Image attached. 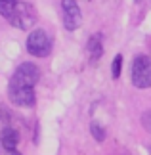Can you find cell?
<instances>
[{
  "label": "cell",
  "mask_w": 151,
  "mask_h": 155,
  "mask_svg": "<svg viewBox=\"0 0 151 155\" xmlns=\"http://www.w3.org/2000/svg\"><path fill=\"white\" fill-rule=\"evenodd\" d=\"M17 0H0V14H2L4 17H8L11 14V10H14Z\"/></svg>",
  "instance_id": "obj_10"
},
{
  "label": "cell",
  "mask_w": 151,
  "mask_h": 155,
  "mask_svg": "<svg viewBox=\"0 0 151 155\" xmlns=\"http://www.w3.org/2000/svg\"><path fill=\"white\" fill-rule=\"evenodd\" d=\"M2 146L6 147L8 151H14L15 147H17V144H19V134L15 132V128H10V127H6L4 130H2Z\"/></svg>",
  "instance_id": "obj_8"
},
{
  "label": "cell",
  "mask_w": 151,
  "mask_h": 155,
  "mask_svg": "<svg viewBox=\"0 0 151 155\" xmlns=\"http://www.w3.org/2000/svg\"><path fill=\"white\" fill-rule=\"evenodd\" d=\"M27 52L37 58H46L52 52V38L48 37L46 31L42 29H34L27 37Z\"/></svg>",
  "instance_id": "obj_3"
},
{
  "label": "cell",
  "mask_w": 151,
  "mask_h": 155,
  "mask_svg": "<svg viewBox=\"0 0 151 155\" xmlns=\"http://www.w3.org/2000/svg\"><path fill=\"white\" fill-rule=\"evenodd\" d=\"M86 52H88V58H90L92 63H96L101 58V54H103V38H101L100 33H96V35H92V37L88 38Z\"/></svg>",
  "instance_id": "obj_7"
},
{
  "label": "cell",
  "mask_w": 151,
  "mask_h": 155,
  "mask_svg": "<svg viewBox=\"0 0 151 155\" xmlns=\"http://www.w3.org/2000/svg\"><path fill=\"white\" fill-rule=\"evenodd\" d=\"M120 67H123V56L117 54L113 59V79H119L120 77Z\"/></svg>",
  "instance_id": "obj_11"
},
{
  "label": "cell",
  "mask_w": 151,
  "mask_h": 155,
  "mask_svg": "<svg viewBox=\"0 0 151 155\" xmlns=\"http://www.w3.org/2000/svg\"><path fill=\"white\" fill-rule=\"evenodd\" d=\"M90 132H92V136H94L98 142H103V140H105V130H103V127H101L100 123L94 121L92 124H90Z\"/></svg>",
  "instance_id": "obj_9"
},
{
  "label": "cell",
  "mask_w": 151,
  "mask_h": 155,
  "mask_svg": "<svg viewBox=\"0 0 151 155\" xmlns=\"http://www.w3.org/2000/svg\"><path fill=\"white\" fill-rule=\"evenodd\" d=\"M132 84L136 88L151 86V58L136 56L132 61Z\"/></svg>",
  "instance_id": "obj_4"
},
{
  "label": "cell",
  "mask_w": 151,
  "mask_h": 155,
  "mask_svg": "<svg viewBox=\"0 0 151 155\" xmlns=\"http://www.w3.org/2000/svg\"><path fill=\"white\" fill-rule=\"evenodd\" d=\"M10 155H21V153H19V151H15V150H14V151H10Z\"/></svg>",
  "instance_id": "obj_13"
},
{
  "label": "cell",
  "mask_w": 151,
  "mask_h": 155,
  "mask_svg": "<svg viewBox=\"0 0 151 155\" xmlns=\"http://www.w3.org/2000/svg\"><path fill=\"white\" fill-rule=\"evenodd\" d=\"M40 79V71L34 63H21L11 75L8 88H34Z\"/></svg>",
  "instance_id": "obj_2"
},
{
  "label": "cell",
  "mask_w": 151,
  "mask_h": 155,
  "mask_svg": "<svg viewBox=\"0 0 151 155\" xmlns=\"http://www.w3.org/2000/svg\"><path fill=\"white\" fill-rule=\"evenodd\" d=\"M142 124H143V128H146L147 132H151V109L142 115Z\"/></svg>",
  "instance_id": "obj_12"
},
{
  "label": "cell",
  "mask_w": 151,
  "mask_h": 155,
  "mask_svg": "<svg viewBox=\"0 0 151 155\" xmlns=\"http://www.w3.org/2000/svg\"><path fill=\"white\" fill-rule=\"evenodd\" d=\"M61 10H63V25L69 31L75 29L82 23V14L78 8L77 0H61Z\"/></svg>",
  "instance_id": "obj_5"
},
{
  "label": "cell",
  "mask_w": 151,
  "mask_h": 155,
  "mask_svg": "<svg viewBox=\"0 0 151 155\" xmlns=\"http://www.w3.org/2000/svg\"><path fill=\"white\" fill-rule=\"evenodd\" d=\"M6 19H8L11 25L23 29V31H29V29L37 23L38 14H37V10H34L33 4H29V2H15L11 14L6 17Z\"/></svg>",
  "instance_id": "obj_1"
},
{
  "label": "cell",
  "mask_w": 151,
  "mask_h": 155,
  "mask_svg": "<svg viewBox=\"0 0 151 155\" xmlns=\"http://www.w3.org/2000/svg\"><path fill=\"white\" fill-rule=\"evenodd\" d=\"M136 2H142V0H136Z\"/></svg>",
  "instance_id": "obj_14"
},
{
  "label": "cell",
  "mask_w": 151,
  "mask_h": 155,
  "mask_svg": "<svg viewBox=\"0 0 151 155\" xmlns=\"http://www.w3.org/2000/svg\"><path fill=\"white\" fill-rule=\"evenodd\" d=\"M8 96L11 104L21 105V107H31L34 105V88H8Z\"/></svg>",
  "instance_id": "obj_6"
}]
</instances>
